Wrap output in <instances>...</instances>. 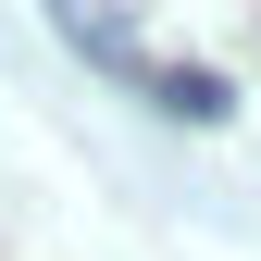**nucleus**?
I'll return each mask as SVG.
<instances>
[{"label": "nucleus", "mask_w": 261, "mask_h": 261, "mask_svg": "<svg viewBox=\"0 0 261 261\" xmlns=\"http://www.w3.org/2000/svg\"><path fill=\"white\" fill-rule=\"evenodd\" d=\"M149 100L174 112V124H224V112H237V87H224L212 62H149Z\"/></svg>", "instance_id": "obj_1"}]
</instances>
